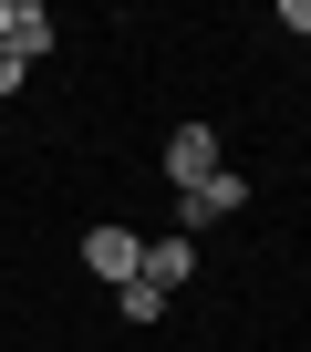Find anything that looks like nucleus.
I'll list each match as a JSON object with an SVG mask.
<instances>
[{
  "label": "nucleus",
  "mask_w": 311,
  "mask_h": 352,
  "mask_svg": "<svg viewBox=\"0 0 311 352\" xmlns=\"http://www.w3.org/2000/svg\"><path fill=\"white\" fill-rule=\"evenodd\" d=\"M83 270H94V280H114V290H125V280H135V270H145V239H135V228H114V218H104V228H94V239H83Z\"/></svg>",
  "instance_id": "1"
},
{
  "label": "nucleus",
  "mask_w": 311,
  "mask_h": 352,
  "mask_svg": "<svg viewBox=\"0 0 311 352\" xmlns=\"http://www.w3.org/2000/svg\"><path fill=\"white\" fill-rule=\"evenodd\" d=\"M167 176H177V187H208V176H218V135H208L197 114L167 135Z\"/></svg>",
  "instance_id": "2"
},
{
  "label": "nucleus",
  "mask_w": 311,
  "mask_h": 352,
  "mask_svg": "<svg viewBox=\"0 0 311 352\" xmlns=\"http://www.w3.org/2000/svg\"><path fill=\"white\" fill-rule=\"evenodd\" d=\"M239 197H249V187H239V176H228V166H218V176H208V187H177V228H208V218H228Z\"/></svg>",
  "instance_id": "3"
},
{
  "label": "nucleus",
  "mask_w": 311,
  "mask_h": 352,
  "mask_svg": "<svg viewBox=\"0 0 311 352\" xmlns=\"http://www.w3.org/2000/svg\"><path fill=\"white\" fill-rule=\"evenodd\" d=\"M0 42H11L21 63H42L52 52V11H42V0H11V32H0Z\"/></svg>",
  "instance_id": "4"
},
{
  "label": "nucleus",
  "mask_w": 311,
  "mask_h": 352,
  "mask_svg": "<svg viewBox=\"0 0 311 352\" xmlns=\"http://www.w3.org/2000/svg\"><path fill=\"white\" fill-rule=\"evenodd\" d=\"M135 280H156V290H177V280H197V259H187V239H156Z\"/></svg>",
  "instance_id": "5"
},
{
  "label": "nucleus",
  "mask_w": 311,
  "mask_h": 352,
  "mask_svg": "<svg viewBox=\"0 0 311 352\" xmlns=\"http://www.w3.org/2000/svg\"><path fill=\"white\" fill-rule=\"evenodd\" d=\"M114 300H125V321H156V311H167V290H156V280H125Z\"/></svg>",
  "instance_id": "6"
},
{
  "label": "nucleus",
  "mask_w": 311,
  "mask_h": 352,
  "mask_svg": "<svg viewBox=\"0 0 311 352\" xmlns=\"http://www.w3.org/2000/svg\"><path fill=\"white\" fill-rule=\"evenodd\" d=\"M21 73H32V63H21L11 42H0V94H21Z\"/></svg>",
  "instance_id": "7"
},
{
  "label": "nucleus",
  "mask_w": 311,
  "mask_h": 352,
  "mask_svg": "<svg viewBox=\"0 0 311 352\" xmlns=\"http://www.w3.org/2000/svg\"><path fill=\"white\" fill-rule=\"evenodd\" d=\"M280 32H311V0H280Z\"/></svg>",
  "instance_id": "8"
},
{
  "label": "nucleus",
  "mask_w": 311,
  "mask_h": 352,
  "mask_svg": "<svg viewBox=\"0 0 311 352\" xmlns=\"http://www.w3.org/2000/svg\"><path fill=\"white\" fill-rule=\"evenodd\" d=\"M0 32H11V0H0Z\"/></svg>",
  "instance_id": "9"
}]
</instances>
